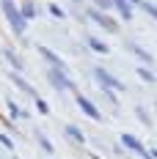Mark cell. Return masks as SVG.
Instances as JSON below:
<instances>
[{"mask_svg":"<svg viewBox=\"0 0 157 159\" xmlns=\"http://www.w3.org/2000/svg\"><path fill=\"white\" fill-rule=\"evenodd\" d=\"M94 80L102 85V88H105V91H113V93H116V91H124V85L113 77V74H108L102 66H96V69H94Z\"/></svg>","mask_w":157,"mask_h":159,"instance_id":"obj_1","label":"cell"},{"mask_svg":"<svg viewBox=\"0 0 157 159\" xmlns=\"http://www.w3.org/2000/svg\"><path fill=\"white\" fill-rule=\"evenodd\" d=\"M47 80H50V85H55V91H75V82L66 77L63 69H50Z\"/></svg>","mask_w":157,"mask_h":159,"instance_id":"obj_2","label":"cell"},{"mask_svg":"<svg viewBox=\"0 0 157 159\" xmlns=\"http://www.w3.org/2000/svg\"><path fill=\"white\" fill-rule=\"evenodd\" d=\"M88 16H91V19H96V25H99V28H105V30H110V33L119 30V25H116L110 16H105L99 8H88Z\"/></svg>","mask_w":157,"mask_h":159,"instance_id":"obj_3","label":"cell"},{"mask_svg":"<svg viewBox=\"0 0 157 159\" xmlns=\"http://www.w3.org/2000/svg\"><path fill=\"white\" fill-rule=\"evenodd\" d=\"M77 104H80V110L86 112L88 118H94V121H102V112L96 110V104H94V102H88L86 96H77Z\"/></svg>","mask_w":157,"mask_h":159,"instance_id":"obj_4","label":"cell"},{"mask_svg":"<svg viewBox=\"0 0 157 159\" xmlns=\"http://www.w3.org/2000/svg\"><path fill=\"white\" fill-rule=\"evenodd\" d=\"M39 52H42V58H44V61H50V63H52V69H63V71H66L63 61L58 58V55H55V52H52V49H47V47H39Z\"/></svg>","mask_w":157,"mask_h":159,"instance_id":"obj_5","label":"cell"},{"mask_svg":"<svg viewBox=\"0 0 157 159\" xmlns=\"http://www.w3.org/2000/svg\"><path fill=\"white\" fill-rule=\"evenodd\" d=\"M110 6L121 14V19H130V16H132V6H130L127 0H110Z\"/></svg>","mask_w":157,"mask_h":159,"instance_id":"obj_6","label":"cell"},{"mask_svg":"<svg viewBox=\"0 0 157 159\" xmlns=\"http://www.w3.org/2000/svg\"><path fill=\"white\" fill-rule=\"evenodd\" d=\"M121 143H124L130 151H135V154H146V148L141 145V140H138V137H132V134H124V137H121Z\"/></svg>","mask_w":157,"mask_h":159,"instance_id":"obj_7","label":"cell"},{"mask_svg":"<svg viewBox=\"0 0 157 159\" xmlns=\"http://www.w3.org/2000/svg\"><path fill=\"white\" fill-rule=\"evenodd\" d=\"M86 44L94 49V52H99V55H108V52H110L108 44H105V41H99V39H94V36H88V41H86Z\"/></svg>","mask_w":157,"mask_h":159,"instance_id":"obj_8","label":"cell"},{"mask_svg":"<svg viewBox=\"0 0 157 159\" xmlns=\"http://www.w3.org/2000/svg\"><path fill=\"white\" fill-rule=\"evenodd\" d=\"M130 52H135V55L141 58L143 63H152V55H149V52H146V49H143L141 44H135V41H130Z\"/></svg>","mask_w":157,"mask_h":159,"instance_id":"obj_9","label":"cell"},{"mask_svg":"<svg viewBox=\"0 0 157 159\" xmlns=\"http://www.w3.org/2000/svg\"><path fill=\"white\" fill-rule=\"evenodd\" d=\"M19 14L25 16V22H28V19H33V16H36V6H33L31 0H22V11H19Z\"/></svg>","mask_w":157,"mask_h":159,"instance_id":"obj_10","label":"cell"},{"mask_svg":"<svg viewBox=\"0 0 157 159\" xmlns=\"http://www.w3.org/2000/svg\"><path fill=\"white\" fill-rule=\"evenodd\" d=\"M63 134H69L75 143H83V140H86V137H83V132H80L77 126H63Z\"/></svg>","mask_w":157,"mask_h":159,"instance_id":"obj_11","label":"cell"},{"mask_svg":"<svg viewBox=\"0 0 157 159\" xmlns=\"http://www.w3.org/2000/svg\"><path fill=\"white\" fill-rule=\"evenodd\" d=\"M14 82L19 85V91H25V93H31L33 99H36V93H33V88H31V82H25V80H22V77H17V74H14Z\"/></svg>","mask_w":157,"mask_h":159,"instance_id":"obj_12","label":"cell"},{"mask_svg":"<svg viewBox=\"0 0 157 159\" xmlns=\"http://www.w3.org/2000/svg\"><path fill=\"white\" fill-rule=\"evenodd\" d=\"M3 55H6V58H8V63L14 66V69H22V61H19V58H17L14 52H11V49H3Z\"/></svg>","mask_w":157,"mask_h":159,"instance_id":"obj_13","label":"cell"},{"mask_svg":"<svg viewBox=\"0 0 157 159\" xmlns=\"http://www.w3.org/2000/svg\"><path fill=\"white\" fill-rule=\"evenodd\" d=\"M138 6H141V8H143V11H146L149 16H155V19H157V6H152V3H146V0H138Z\"/></svg>","mask_w":157,"mask_h":159,"instance_id":"obj_14","label":"cell"},{"mask_svg":"<svg viewBox=\"0 0 157 159\" xmlns=\"http://www.w3.org/2000/svg\"><path fill=\"white\" fill-rule=\"evenodd\" d=\"M8 110H11V118H19V115L25 118V115H28V112H25V110H19V107H17L14 102H8Z\"/></svg>","mask_w":157,"mask_h":159,"instance_id":"obj_15","label":"cell"},{"mask_svg":"<svg viewBox=\"0 0 157 159\" xmlns=\"http://www.w3.org/2000/svg\"><path fill=\"white\" fill-rule=\"evenodd\" d=\"M138 77H143L146 82H155V74H152L149 69H138Z\"/></svg>","mask_w":157,"mask_h":159,"instance_id":"obj_16","label":"cell"},{"mask_svg":"<svg viewBox=\"0 0 157 159\" xmlns=\"http://www.w3.org/2000/svg\"><path fill=\"white\" fill-rule=\"evenodd\" d=\"M36 107H39V112H44V115H47V112H50L47 102H44V99H39V96H36Z\"/></svg>","mask_w":157,"mask_h":159,"instance_id":"obj_17","label":"cell"},{"mask_svg":"<svg viewBox=\"0 0 157 159\" xmlns=\"http://www.w3.org/2000/svg\"><path fill=\"white\" fill-rule=\"evenodd\" d=\"M94 8H99V11L102 8H110V0H94Z\"/></svg>","mask_w":157,"mask_h":159,"instance_id":"obj_18","label":"cell"},{"mask_svg":"<svg viewBox=\"0 0 157 159\" xmlns=\"http://www.w3.org/2000/svg\"><path fill=\"white\" fill-rule=\"evenodd\" d=\"M39 143H42V148H44L47 154H52V143H50V140H44V137H39Z\"/></svg>","mask_w":157,"mask_h":159,"instance_id":"obj_19","label":"cell"},{"mask_svg":"<svg viewBox=\"0 0 157 159\" xmlns=\"http://www.w3.org/2000/svg\"><path fill=\"white\" fill-rule=\"evenodd\" d=\"M0 143L6 145V148H11V145H14V143H11V140H8V137H6V134H3V132H0Z\"/></svg>","mask_w":157,"mask_h":159,"instance_id":"obj_20","label":"cell"},{"mask_svg":"<svg viewBox=\"0 0 157 159\" xmlns=\"http://www.w3.org/2000/svg\"><path fill=\"white\" fill-rule=\"evenodd\" d=\"M50 11H52V14L58 16V19H63V11H61V8H58V6H50Z\"/></svg>","mask_w":157,"mask_h":159,"instance_id":"obj_21","label":"cell"},{"mask_svg":"<svg viewBox=\"0 0 157 159\" xmlns=\"http://www.w3.org/2000/svg\"><path fill=\"white\" fill-rule=\"evenodd\" d=\"M127 3H130V6H138V0H127Z\"/></svg>","mask_w":157,"mask_h":159,"instance_id":"obj_22","label":"cell"},{"mask_svg":"<svg viewBox=\"0 0 157 159\" xmlns=\"http://www.w3.org/2000/svg\"><path fill=\"white\" fill-rule=\"evenodd\" d=\"M152 159H157V151H152Z\"/></svg>","mask_w":157,"mask_h":159,"instance_id":"obj_23","label":"cell"}]
</instances>
